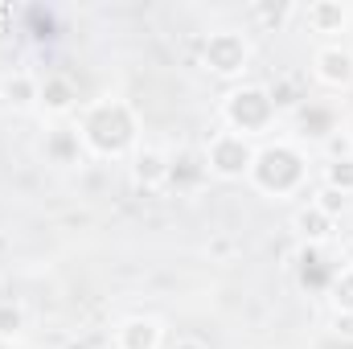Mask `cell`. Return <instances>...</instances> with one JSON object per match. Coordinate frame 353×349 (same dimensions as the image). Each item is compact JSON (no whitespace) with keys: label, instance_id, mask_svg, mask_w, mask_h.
Here are the masks:
<instances>
[{"label":"cell","instance_id":"obj_15","mask_svg":"<svg viewBox=\"0 0 353 349\" xmlns=\"http://www.w3.org/2000/svg\"><path fill=\"white\" fill-rule=\"evenodd\" d=\"M205 177H210V173H205L201 152H176V157H173V169H169V189H176V193L185 189V193H189V189H197Z\"/></svg>","mask_w":353,"mask_h":349},{"label":"cell","instance_id":"obj_12","mask_svg":"<svg viewBox=\"0 0 353 349\" xmlns=\"http://www.w3.org/2000/svg\"><path fill=\"white\" fill-rule=\"evenodd\" d=\"M0 103L12 107V111H29L41 103V79L29 74V70H8L0 74Z\"/></svg>","mask_w":353,"mask_h":349},{"label":"cell","instance_id":"obj_17","mask_svg":"<svg viewBox=\"0 0 353 349\" xmlns=\"http://www.w3.org/2000/svg\"><path fill=\"white\" fill-rule=\"evenodd\" d=\"M300 17V8L296 4H275V0H259V4H251V21L267 29V33H275V29H283L288 21H296Z\"/></svg>","mask_w":353,"mask_h":349},{"label":"cell","instance_id":"obj_21","mask_svg":"<svg viewBox=\"0 0 353 349\" xmlns=\"http://www.w3.org/2000/svg\"><path fill=\"white\" fill-rule=\"evenodd\" d=\"M169 349H210V346H205V341H197V337H176Z\"/></svg>","mask_w":353,"mask_h":349},{"label":"cell","instance_id":"obj_3","mask_svg":"<svg viewBox=\"0 0 353 349\" xmlns=\"http://www.w3.org/2000/svg\"><path fill=\"white\" fill-rule=\"evenodd\" d=\"M222 123H226V132H239V136H247V140H263L267 132H275V123H279V111H275V103H271V90L263 83H234V87L222 94Z\"/></svg>","mask_w":353,"mask_h":349},{"label":"cell","instance_id":"obj_18","mask_svg":"<svg viewBox=\"0 0 353 349\" xmlns=\"http://www.w3.org/2000/svg\"><path fill=\"white\" fill-rule=\"evenodd\" d=\"M321 185L353 197V152L350 157H329V161L321 165Z\"/></svg>","mask_w":353,"mask_h":349},{"label":"cell","instance_id":"obj_7","mask_svg":"<svg viewBox=\"0 0 353 349\" xmlns=\"http://www.w3.org/2000/svg\"><path fill=\"white\" fill-rule=\"evenodd\" d=\"M300 21L308 25V33L325 37V41H337L341 33L353 29V4L350 0H312L300 8Z\"/></svg>","mask_w":353,"mask_h":349},{"label":"cell","instance_id":"obj_1","mask_svg":"<svg viewBox=\"0 0 353 349\" xmlns=\"http://www.w3.org/2000/svg\"><path fill=\"white\" fill-rule=\"evenodd\" d=\"M74 132L83 140L90 157L99 161H123L140 148V115L128 99L119 94H103V99H87L74 111Z\"/></svg>","mask_w":353,"mask_h":349},{"label":"cell","instance_id":"obj_4","mask_svg":"<svg viewBox=\"0 0 353 349\" xmlns=\"http://www.w3.org/2000/svg\"><path fill=\"white\" fill-rule=\"evenodd\" d=\"M255 152L259 144L239 136V132H210V140L201 144V161H205V173L218 177V181H247L251 165H255Z\"/></svg>","mask_w":353,"mask_h":349},{"label":"cell","instance_id":"obj_10","mask_svg":"<svg viewBox=\"0 0 353 349\" xmlns=\"http://www.w3.org/2000/svg\"><path fill=\"white\" fill-rule=\"evenodd\" d=\"M41 157H46V165H58V169H74V165H83L87 148H83L74 123H58V128H50V132L41 136Z\"/></svg>","mask_w":353,"mask_h":349},{"label":"cell","instance_id":"obj_23","mask_svg":"<svg viewBox=\"0 0 353 349\" xmlns=\"http://www.w3.org/2000/svg\"><path fill=\"white\" fill-rule=\"evenodd\" d=\"M350 267H353V259H350Z\"/></svg>","mask_w":353,"mask_h":349},{"label":"cell","instance_id":"obj_16","mask_svg":"<svg viewBox=\"0 0 353 349\" xmlns=\"http://www.w3.org/2000/svg\"><path fill=\"white\" fill-rule=\"evenodd\" d=\"M325 296H329V304H333L337 321H353V267L333 271V279H329Z\"/></svg>","mask_w":353,"mask_h":349},{"label":"cell","instance_id":"obj_9","mask_svg":"<svg viewBox=\"0 0 353 349\" xmlns=\"http://www.w3.org/2000/svg\"><path fill=\"white\" fill-rule=\"evenodd\" d=\"M115 349H165V321L161 317H123L115 325Z\"/></svg>","mask_w":353,"mask_h":349},{"label":"cell","instance_id":"obj_14","mask_svg":"<svg viewBox=\"0 0 353 349\" xmlns=\"http://www.w3.org/2000/svg\"><path fill=\"white\" fill-rule=\"evenodd\" d=\"M296 119H300V136H312V140H329V136H337L341 132V123H337V115H333V107H321V103H304L300 111H296Z\"/></svg>","mask_w":353,"mask_h":349},{"label":"cell","instance_id":"obj_20","mask_svg":"<svg viewBox=\"0 0 353 349\" xmlns=\"http://www.w3.org/2000/svg\"><path fill=\"white\" fill-rule=\"evenodd\" d=\"M312 206H316V210H325L333 222H341V214L350 210V197H345V193H337V189H325V185H321V189H316V197H312Z\"/></svg>","mask_w":353,"mask_h":349},{"label":"cell","instance_id":"obj_6","mask_svg":"<svg viewBox=\"0 0 353 349\" xmlns=\"http://www.w3.org/2000/svg\"><path fill=\"white\" fill-rule=\"evenodd\" d=\"M312 79L325 90H353V50L345 41H321L312 50Z\"/></svg>","mask_w":353,"mask_h":349},{"label":"cell","instance_id":"obj_11","mask_svg":"<svg viewBox=\"0 0 353 349\" xmlns=\"http://www.w3.org/2000/svg\"><path fill=\"white\" fill-rule=\"evenodd\" d=\"M37 107H41L46 115H54V119H74V111L83 107L74 79H70V74H46V79H41V103H37Z\"/></svg>","mask_w":353,"mask_h":349},{"label":"cell","instance_id":"obj_22","mask_svg":"<svg viewBox=\"0 0 353 349\" xmlns=\"http://www.w3.org/2000/svg\"><path fill=\"white\" fill-rule=\"evenodd\" d=\"M341 136L350 140V148H353V111H350V115H345V119H341Z\"/></svg>","mask_w":353,"mask_h":349},{"label":"cell","instance_id":"obj_5","mask_svg":"<svg viewBox=\"0 0 353 349\" xmlns=\"http://www.w3.org/2000/svg\"><path fill=\"white\" fill-rule=\"evenodd\" d=\"M201 66L214 79H243L251 66V41L243 29H210L201 41Z\"/></svg>","mask_w":353,"mask_h":349},{"label":"cell","instance_id":"obj_8","mask_svg":"<svg viewBox=\"0 0 353 349\" xmlns=\"http://www.w3.org/2000/svg\"><path fill=\"white\" fill-rule=\"evenodd\" d=\"M128 173L132 185L144 189V193H157V189H169V169H173V152L157 148V144H140L132 157H128Z\"/></svg>","mask_w":353,"mask_h":349},{"label":"cell","instance_id":"obj_19","mask_svg":"<svg viewBox=\"0 0 353 349\" xmlns=\"http://www.w3.org/2000/svg\"><path fill=\"white\" fill-rule=\"evenodd\" d=\"M29 329V312L21 300H0V341H17Z\"/></svg>","mask_w":353,"mask_h":349},{"label":"cell","instance_id":"obj_2","mask_svg":"<svg viewBox=\"0 0 353 349\" xmlns=\"http://www.w3.org/2000/svg\"><path fill=\"white\" fill-rule=\"evenodd\" d=\"M263 197H296L304 193L308 185V152L296 144V140H263L259 152H255V165H251V177H247Z\"/></svg>","mask_w":353,"mask_h":349},{"label":"cell","instance_id":"obj_13","mask_svg":"<svg viewBox=\"0 0 353 349\" xmlns=\"http://www.w3.org/2000/svg\"><path fill=\"white\" fill-rule=\"evenodd\" d=\"M292 230H296V239H300L304 247H325V243L333 239L337 222H333L325 210H316L312 201H304V206L292 214Z\"/></svg>","mask_w":353,"mask_h":349}]
</instances>
